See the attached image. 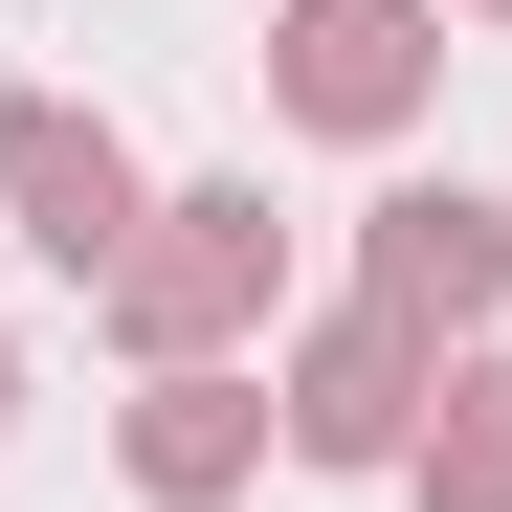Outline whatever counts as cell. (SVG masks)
I'll list each match as a JSON object with an SVG mask.
<instances>
[{
	"label": "cell",
	"mask_w": 512,
	"mask_h": 512,
	"mask_svg": "<svg viewBox=\"0 0 512 512\" xmlns=\"http://www.w3.org/2000/svg\"><path fill=\"white\" fill-rule=\"evenodd\" d=\"M490 290H512V223H490L468 179H401V201H379V312H401V334H468Z\"/></svg>",
	"instance_id": "cell-5"
},
{
	"label": "cell",
	"mask_w": 512,
	"mask_h": 512,
	"mask_svg": "<svg viewBox=\"0 0 512 512\" xmlns=\"http://www.w3.org/2000/svg\"><path fill=\"white\" fill-rule=\"evenodd\" d=\"M290 446H312V468H379V446H423V334H401L379 290H357V312L290 357Z\"/></svg>",
	"instance_id": "cell-3"
},
{
	"label": "cell",
	"mask_w": 512,
	"mask_h": 512,
	"mask_svg": "<svg viewBox=\"0 0 512 512\" xmlns=\"http://www.w3.org/2000/svg\"><path fill=\"white\" fill-rule=\"evenodd\" d=\"M423 67H446L423 0H290V112H312V134H401Z\"/></svg>",
	"instance_id": "cell-4"
},
{
	"label": "cell",
	"mask_w": 512,
	"mask_h": 512,
	"mask_svg": "<svg viewBox=\"0 0 512 512\" xmlns=\"http://www.w3.org/2000/svg\"><path fill=\"white\" fill-rule=\"evenodd\" d=\"M423 512H512V357L446 379V423H423Z\"/></svg>",
	"instance_id": "cell-7"
},
{
	"label": "cell",
	"mask_w": 512,
	"mask_h": 512,
	"mask_svg": "<svg viewBox=\"0 0 512 512\" xmlns=\"http://www.w3.org/2000/svg\"><path fill=\"white\" fill-rule=\"evenodd\" d=\"M0 201H23V245H45V268H90V290H112V245L156 223V201H134V156L67 112V90H0Z\"/></svg>",
	"instance_id": "cell-2"
},
{
	"label": "cell",
	"mask_w": 512,
	"mask_h": 512,
	"mask_svg": "<svg viewBox=\"0 0 512 512\" xmlns=\"http://www.w3.org/2000/svg\"><path fill=\"white\" fill-rule=\"evenodd\" d=\"M245 446H268V401H245V379H156V401H134V490H156V512H223Z\"/></svg>",
	"instance_id": "cell-6"
},
{
	"label": "cell",
	"mask_w": 512,
	"mask_h": 512,
	"mask_svg": "<svg viewBox=\"0 0 512 512\" xmlns=\"http://www.w3.org/2000/svg\"><path fill=\"white\" fill-rule=\"evenodd\" d=\"M0 401H23V357H0Z\"/></svg>",
	"instance_id": "cell-8"
},
{
	"label": "cell",
	"mask_w": 512,
	"mask_h": 512,
	"mask_svg": "<svg viewBox=\"0 0 512 512\" xmlns=\"http://www.w3.org/2000/svg\"><path fill=\"white\" fill-rule=\"evenodd\" d=\"M245 312H268V201H156V223L112 245V334H134L156 379H201Z\"/></svg>",
	"instance_id": "cell-1"
}]
</instances>
